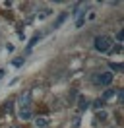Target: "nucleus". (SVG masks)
I'll return each instance as SVG.
<instances>
[{"label":"nucleus","mask_w":124,"mask_h":128,"mask_svg":"<svg viewBox=\"0 0 124 128\" xmlns=\"http://www.w3.org/2000/svg\"><path fill=\"white\" fill-rule=\"evenodd\" d=\"M110 45H112V41H110V37H107V35H99V37L95 39V50H99V52L110 50Z\"/></svg>","instance_id":"1"},{"label":"nucleus","mask_w":124,"mask_h":128,"mask_svg":"<svg viewBox=\"0 0 124 128\" xmlns=\"http://www.w3.org/2000/svg\"><path fill=\"white\" fill-rule=\"evenodd\" d=\"M112 78H114L112 72H103V74H99L97 78H93V82L99 84V86H108V84H112Z\"/></svg>","instance_id":"2"},{"label":"nucleus","mask_w":124,"mask_h":128,"mask_svg":"<svg viewBox=\"0 0 124 128\" xmlns=\"http://www.w3.org/2000/svg\"><path fill=\"white\" fill-rule=\"evenodd\" d=\"M29 101H31V91L27 89V91H23L22 95H20L18 103H20V107H29Z\"/></svg>","instance_id":"3"},{"label":"nucleus","mask_w":124,"mask_h":128,"mask_svg":"<svg viewBox=\"0 0 124 128\" xmlns=\"http://www.w3.org/2000/svg\"><path fill=\"white\" fill-rule=\"evenodd\" d=\"M20 118L22 120L31 118V107H20Z\"/></svg>","instance_id":"4"},{"label":"nucleus","mask_w":124,"mask_h":128,"mask_svg":"<svg viewBox=\"0 0 124 128\" xmlns=\"http://www.w3.org/2000/svg\"><path fill=\"white\" fill-rule=\"evenodd\" d=\"M37 128H46L48 126V118L46 116H35V122H33Z\"/></svg>","instance_id":"5"},{"label":"nucleus","mask_w":124,"mask_h":128,"mask_svg":"<svg viewBox=\"0 0 124 128\" xmlns=\"http://www.w3.org/2000/svg\"><path fill=\"white\" fill-rule=\"evenodd\" d=\"M116 93H118V89H107V91L103 93V97H101V101H103V103H105V101H110Z\"/></svg>","instance_id":"6"},{"label":"nucleus","mask_w":124,"mask_h":128,"mask_svg":"<svg viewBox=\"0 0 124 128\" xmlns=\"http://www.w3.org/2000/svg\"><path fill=\"white\" fill-rule=\"evenodd\" d=\"M23 62H25V58H22V56H18V58H14V60H12V64H14L16 68H20V66H23Z\"/></svg>","instance_id":"7"},{"label":"nucleus","mask_w":124,"mask_h":128,"mask_svg":"<svg viewBox=\"0 0 124 128\" xmlns=\"http://www.w3.org/2000/svg\"><path fill=\"white\" fill-rule=\"evenodd\" d=\"M78 105H80V111H85V109H87V101H85L84 97L80 99V103H78Z\"/></svg>","instance_id":"8"},{"label":"nucleus","mask_w":124,"mask_h":128,"mask_svg":"<svg viewBox=\"0 0 124 128\" xmlns=\"http://www.w3.org/2000/svg\"><path fill=\"white\" fill-rule=\"evenodd\" d=\"M107 116H108V114L105 111H97V118H99V120H107Z\"/></svg>","instance_id":"9"},{"label":"nucleus","mask_w":124,"mask_h":128,"mask_svg":"<svg viewBox=\"0 0 124 128\" xmlns=\"http://www.w3.org/2000/svg\"><path fill=\"white\" fill-rule=\"evenodd\" d=\"M48 14H52V12H50V10H41L39 18H41V20H45V18H48Z\"/></svg>","instance_id":"10"},{"label":"nucleus","mask_w":124,"mask_h":128,"mask_svg":"<svg viewBox=\"0 0 124 128\" xmlns=\"http://www.w3.org/2000/svg\"><path fill=\"white\" fill-rule=\"evenodd\" d=\"M112 70H122V64H112L110 62V72H112Z\"/></svg>","instance_id":"11"},{"label":"nucleus","mask_w":124,"mask_h":128,"mask_svg":"<svg viewBox=\"0 0 124 128\" xmlns=\"http://www.w3.org/2000/svg\"><path fill=\"white\" fill-rule=\"evenodd\" d=\"M66 16H68V14H66V12H64V14H62V16L58 18V22H56V27H58V25H60L62 22H64V20H66Z\"/></svg>","instance_id":"12"},{"label":"nucleus","mask_w":124,"mask_h":128,"mask_svg":"<svg viewBox=\"0 0 124 128\" xmlns=\"http://www.w3.org/2000/svg\"><path fill=\"white\" fill-rule=\"evenodd\" d=\"M122 37H124V33H122V31L116 33V39H118V43H120V45H122Z\"/></svg>","instance_id":"13"},{"label":"nucleus","mask_w":124,"mask_h":128,"mask_svg":"<svg viewBox=\"0 0 124 128\" xmlns=\"http://www.w3.org/2000/svg\"><path fill=\"white\" fill-rule=\"evenodd\" d=\"M10 128H22V126H16V124H14V126H10Z\"/></svg>","instance_id":"14"}]
</instances>
